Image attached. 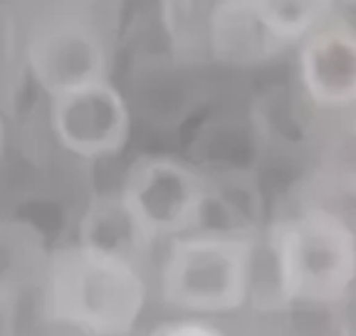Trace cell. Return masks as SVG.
Masks as SVG:
<instances>
[{
	"label": "cell",
	"mask_w": 356,
	"mask_h": 336,
	"mask_svg": "<svg viewBox=\"0 0 356 336\" xmlns=\"http://www.w3.org/2000/svg\"><path fill=\"white\" fill-rule=\"evenodd\" d=\"M40 302L52 324L84 336H129L149 302L141 260L74 240L50 250Z\"/></svg>",
	"instance_id": "6da1fadb"
},
{
	"label": "cell",
	"mask_w": 356,
	"mask_h": 336,
	"mask_svg": "<svg viewBox=\"0 0 356 336\" xmlns=\"http://www.w3.org/2000/svg\"><path fill=\"white\" fill-rule=\"evenodd\" d=\"M267 245L282 302L332 307L356 287V225L322 203L277 220Z\"/></svg>",
	"instance_id": "7a4b0ae2"
},
{
	"label": "cell",
	"mask_w": 356,
	"mask_h": 336,
	"mask_svg": "<svg viewBox=\"0 0 356 336\" xmlns=\"http://www.w3.org/2000/svg\"><path fill=\"white\" fill-rule=\"evenodd\" d=\"M257 240L238 228H198L166 242L159 294L191 317H225L248 304L255 287Z\"/></svg>",
	"instance_id": "3957f363"
},
{
	"label": "cell",
	"mask_w": 356,
	"mask_h": 336,
	"mask_svg": "<svg viewBox=\"0 0 356 336\" xmlns=\"http://www.w3.org/2000/svg\"><path fill=\"white\" fill-rule=\"evenodd\" d=\"M119 196L154 245L203 228L213 201L211 183L200 171L159 153L141 156L129 166Z\"/></svg>",
	"instance_id": "277c9868"
},
{
	"label": "cell",
	"mask_w": 356,
	"mask_h": 336,
	"mask_svg": "<svg viewBox=\"0 0 356 336\" xmlns=\"http://www.w3.org/2000/svg\"><path fill=\"white\" fill-rule=\"evenodd\" d=\"M25 67L50 99L109 77V52L99 28L74 12L42 17L25 40Z\"/></svg>",
	"instance_id": "5b68a950"
},
{
	"label": "cell",
	"mask_w": 356,
	"mask_h": 336,
	"mask_svg": "<svg viewBox=\"0 0 356 336\" xmlns=\"http://www.w3.org/2000/svg\"><path fill=\"white\" fill-rule=\"evenodd\" d=\"M47 124L57 144L84 161L114 158L131 136V112L109 77L47 99Z\"/></svg>",
	"instance_id": "8992f818"
},
{
	"label": "cell",
	"mask_w": 356,
	"mask_h": 336,
	"mask_svg": "<svg viewBox=\"0 0 356 336\" xmlns=\"http://www.w3.org/2000/svg\"><path fill=\"white\" fill-rule=\"evenodd\" d=\"M300 82L319 109H349L356 101V28L329 20L300 45Z\"/></svg>",
	"instance_id": "52a82bcc"
},
{
	"label": "cell",
	"mask_w": 356,
	"mask_h": 336,
	"mask_svg": "<svg viewBox=\"0 0 356 336\" xmlns=\"http://www.w3.org/2000/svg\"><path fill=\"white\" fill-rule=\"evenodd\" d=\"M77 240L99 250L119 252L127 258L141 260L154 247V242L144 235L136 218L122 201V196H97L89 203L84 215L79 218Z\"/></svg>",
	"instance_id": "ba28073f"
},
{
	"label": "cell",
	"mask_w": 356,
	"mask_h": 336,
	"mask_svg": "<svg viewBox=\"0 0 356 336\" xmlns=\"http://www.w3.org/2000/svg\"><path fill=\"white\" fill-rule=\"evenodd\" d=\"M339 0H248L252 15L277 52L302 45L334 17Z\"/></svg>",
	"instance_id": "9c48e42d"
},
{
	"label": "cell",
	"mask_w": 356,
	"mask_h": 336,
	"mask_svg": "<svg viewBox=\"0 0 356 336\" xmlns=\"http://www.w3.org/2000/svg\"><path fill=\"white\" fill-rule=\"evenodd\" d=\"M38 235L22 223H0V299L17 297L22 287L42 280L50 252L40 250Z\"/></svg>",
	"instance_id": "30bf717a"
},
{
	"label": "cell",
	"mask_w": 356,
	"mask_h": 336,
	"mask_svg": "<svg viewBox=\"0 0 356 336\" xmlns=\"http://www.w3.org/2000/svg\"><path fill=\"white\" fill-rule=\"evenodd\" d=\"M149 336H225V334L216 324H211L206 317L184 314L181 319H171L159 324Z\"/></svg>",
	"instance_id": "8fae6325"
},
{
	"label": "cell",
	"mask_w": 356,
	"mask_h": 336,
	"mask_svg": "<svg viewBox=\"0 0 356 336\" xmlns=\"http://www.w3.org/2000/svg\"><path fill=\"white\" fill-rule=\"evenodd\" d=\"M3 149H6V124H3V117H0V156H3Z\"/></svg>",
	"instance_id": "7c38bea8"
},
{
	"label": "cell",
	"mask_w": 356,
	"mask_h": 336,
	"mask_svg": "<svg viewBox=\"0 0 356 336\" xmlns=\"http://www.w3.org/2000/svg\"><path fill=\"white\" fill-rule=\"evenodd\" d=\"M346 112H349V119H351V131L356 134V101L351 104L349 109H346Z\"/></svg>",
	"instance_id": "4fadbf2b"
},
{
	"label": "cell",
	"mask_w": 356,
	"mask_h": 336,
	"mask_svg": "<svg viewBox=\"0 0 356 336\" xmlns=\"http://www.w3.org/2000/svg\"><path fill=\"white\" fill-rule=\"evenodd\" d=\"M339 3H344V6H351V8H356V0H339Z\"/></svg>",
	"instance_id": "5bb4252c"
}]
</instances>
